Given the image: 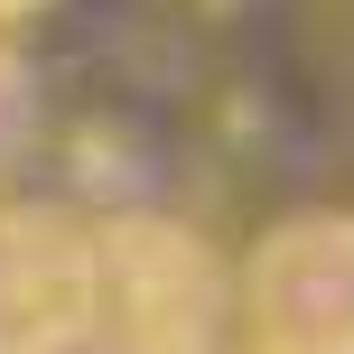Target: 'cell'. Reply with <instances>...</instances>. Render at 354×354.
I'll use <instances>...</instances> for the list:
<instances>
[{"label":"cell","instance_id":"obj_3","mask_svg":"<svg viewBox=\"0 0 354 354\" xmlns=\"http://www.w3.org/2000/svg\"><path fill=\"white\" fill-rule=\"evenodd\" d=\"M93 224L66 205H0V354H84Z\"/></svg>","mask_w":354,"mask_h":354},{"label":"cell","instance_id":"obj_1","mask_svg":"<svg viewBox=\"0 0 354 354\" xmlns=\"http://www.w3.org/2000/svg\"><path fill=\"white\" fill-rule=\"evenodd\" d=\"M233 317V280L214 243L177 214L93 224V326L84 354H214Z\"/></svg>","mask_w":354,"mask_h":354},{"label":"cell","instance_id":"obj_2","mask_svg":"<svg viewBox=\"0 0 354 354\" xmlns=\"http://www.w3.org/2000/svg\"><path fill=\"white\" fill-rule=\"evenodd\" d=\"M233 308L261 354H354V214H289L252 243Z\"/></svg>","mask_w":354,"mask_h":354},{"label":"cell","instance_id":"obj_5","mask_svg":"<svg viewBox=\"0 0 354 354\" xmlns=\"http://www.w3.org/2000/svg\"><path fill=\"white\" fill-rule=\"evenodd\" d=\"M28 10H47V0H0V19H28Z\"/></svg>","mask_w":354,"mask_h":354},{"label":"cell","instance_id":"obj_6","mask_svg":"<svg viewBox=\"0 0 354 354\" xmlns=\"http://www.w3.org/2000/svg\"><path fill=\"white\" fill-rule=\"evenodd\" d=\"M252 354H261V345H252Z\"/></svg>","mask_w":354,"mask_h":354},{"label":"cell","instance_id":"obj_4","mask_svg":"<svg viewBox=\"0 0 354 354\" xmlns=\"http://www.w3.org/2000/svg\"><path fill=\"white\" fill-rule=\"evenodd\" d=\"M28 140H37V84H28V66L0 47V177L28 159Z\"/></svg>","mask_w":354,"mask_h":354}]
</instances>
